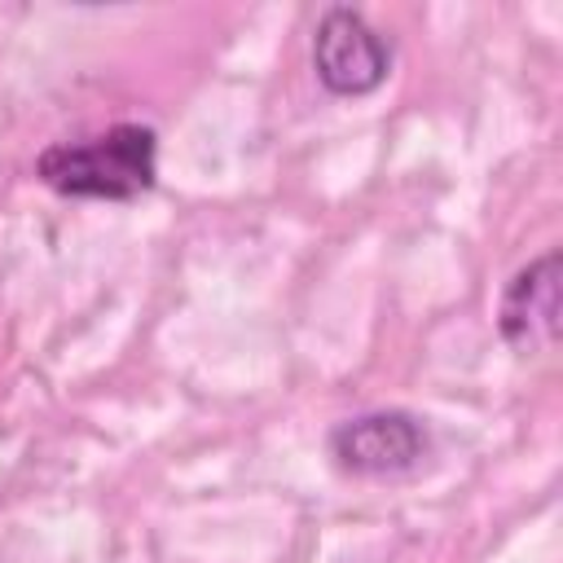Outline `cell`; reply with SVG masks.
I'll return each instance as SVG.
<instances>
[{
	"label": "cell",
	"mask_w": 563,
	"mask_h": 563,
	"mask_svg": "<svg viewBox=\"0 0 563 563\" xmlns=\"http://www.w3.org/2000/svg\"><path fill=\"white\" fill-rule=\"evenodd\" d=\"M35 176L62 198L132 202L158 180V132L145 123H114L92 141H62L35 158Z\"/></svg>",
	"instance_id": "1"
},
{
	"label": "cell",
	"mask_w": 563,
	"mask_h": 563,
	"mask_svg": "<svg viewBox=\"0 0 563 563\" xmlns=\"http://www.w3.org/2000/svg\"><path fill=\"white\" fill-rule=\"evenodd\" d=\"M312 66L325 92L334 97H365L374 92L391 70L387 40L356 13V9H325L312 35Z\"/></svg>",
	"instance_id": "2"
},
{
	"label": "cell",
	"mask_w": 563,
	"mask_h": 563,
	"mask_svg": "<svg viewBox=\"0 0 563 563\" xmlns=\"http://www.w3.org/2000/svg\"><path fill=\"white\" fill-rule=\"evenodd\" d=\"M427 453V427L405 409H374L330 431V457L347 475L383 479L413 471Z\"/></svg>",
	"instance_id": "3"
},
{
	"label": "cell",
	"mask_w": 563,
	"mask_h": 563,
	"mask_svg": "<svg viewBox=\"0 0 563 563\" xmlns=\"http://www.w3.org/2000/svg\"><path fill=\"white\" fill-rule=\"evenodd\" d=\"M559 286H563L559 251L537 255L506 282L501 308H497V330L515 352L537 356L559 339Z\"/></svg>",
	"instance_id": "4"
}]
</instances>
